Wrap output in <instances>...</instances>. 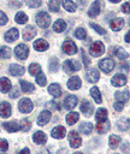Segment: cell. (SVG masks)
<instances>
[{
	"label": "cell",
	"mask_w": 130,
	"mask_h": 154,
	"mask_svg": "<svg viewBox=\"0 0 130 154\" xmlns=\"http://www.w3.org/2000/svg\"><path fill=\"white\" fill-rule=\"evenodd\" d=\"M36 23H37L39 26H41L43 29L48 28V25L51 24V17H49V14L47 12H40V13H37V16H36Z\"/></svg>",
	"instance_id": "obj_1"
},
{
	"label": "cell",
	"mask_w": 130,
	"mask_h": 154,
	"mask_svg": "<svg viewBox=\"0 0 130 154\" xmlns=\"http://www.w3.org/2000/svg\"><path fill=\"white\" fill-rule=\"evenodd\" d=\"M14 54H16V57L19 60H25L28 58V55H29V48H28V46L26 45H23V43L18 45L14 48Z\"/></svg>",
	"instance_id": "obj_2"
},
{
	"label": "cell",
	"mask_w": 130,
	"mask_h": 154,
	"mask_svg": "<svg viewBox=\"0 0 130 154\" xmlns=\"http://www.w3.org/2000/svg\"><path fill=\"white\" fill-rule=\"evenodd\" d=\"M89 52L93 57H100L104 52H105V47H104V43L100 42V41H95L91 43L90 48H89Z\"/></svg>",
	"instance_id": "obj_3"
},
{
	"label": "cell",
	"mask_w": 130,
	"mask_h": 154,
	"mask_svg": "<svg viewBox=\"0 0 130 154\" xmlns=\"http://www.w3.org/2000/svg\"><path fill=\"white\" fill-rule=\"evenodd\" d=\"M18 107H19V111L23 112V113H29L32 111V102L30 99L28 97H23L22 100H19L18 102Z\"/></svg>",
	"instance_id": "obj_4"
},
{
	"label": "cell",
	"mask_w": 130,
	"mask_h": 154,
	"mask_svg": "<svg viewBox=\"0 0 130 154\" xmlns=\"http://www.w3.org/2000/svg\"><path fill=\"white\" fill-rule=\"evenodd\" d=\"M99 66H100V69H101L105 73H110V72L113 70V67H114V61H113L112 59L105 58V59L100 60Z\"/></svg>",
	"instance_id": "obj_5"
},
{
	"label": "cell",
	"mask_w": 130,
	"mask_h": 154,
	"mask_svg": "<svg viewBox=\"0 0 130 154\" xmlns=\"http://www.w3.org/2000/svg\"><path fill=\"white\" fill-rule=\"evenodd\" d=\"M63 69L66 73H73L75 71H77L79 69V64L78 61H73V60H66L63 64Z\"/></svg>",
	"instance_id": "obj_6"
},
{
	"label": "cell",
	"mask_w": 130,
	"mask_h": 154,
	"mask_svg": "<svg viewBox=\"0 0 130 154\" xmlns=\"http://www.w3.org/2000/svg\"><path fill=\"white\" fill-rule=\"evenodd\" d=\"M63 51L66 53V54H75L76 52H77V46L75 45V42L73 41H71V40H65L64 42H63Z\"/></svg>",
	"instance_id": "obj_7"
},
{
	"label": "cell",
	"mask_w": 130,
	"mask_h": 154,
	"mask_svg": "<svg viewBox=\"0 0 130 154\" xmlns=\"http://www.w3.org/2000/svg\"><path fill=\"white\" fill-rule=\"evenodd\" d=\"M69 142H70V144H71L72 148H77V147L81 146L82 140H81V136L76 131H71L69 134Z\"/></svg>",
	"instance_id": "obj_8"
},
{
	"label": "cell",
	"mask_w": 130,
	"mask_h": 154,
	"mask_svg": "<svg viewBox=\"0 0 130 154\" xmlns=\"http://www.w3.org/2000/svg\"><path fill=\"white\" fill-rule=\"evenodd\" d=\"M101 6H102V4L100 1H94L90 5V8L88 11V16L89 17H96L101 12Z\"/></svg>",
	"instance_id": "obj_9"
},
{
	"label": "cell",
	"mask_w": 130,
	"mask_h": 154,
	"mask_svg": "<svg viewBox=\"0 0 130 154\" xmlns=\"http://www.w3.org/2000/svg\"><path fill=\"white\" fill-rule=\"evenodd\" d=\"M111 83L114 87H122V85H124L126 83V77L124 75H122V73H117L111 79Z\"/></svg>",
	"instance_id": "obj_10"
},
{
	"label": "cell",
	"mask_w": 130,
	"mask_h": 154,
	"mask_svg": "<svg viewBox=\"0 0 130 154\" xmlns=\"http://www.w3.org/2000/svg\"><path fill=\"white\" fill-rule=\"evenodd\" d=\"M85 76H87V79H88L89 82H91V83H96V82L99 81L100 73H99V70H98V69H90V70L87 71Z\"/></svg>",
	"instance_id": "obj_11"
},
{
	"label": "cell",
	"mask_w": 130,
	"mask_h": 154,
	"mask_svg": "<svg viewBox=\"0 0 130 154\" xmlns=\"http://www.w3.org/2000/svg\"><path fill=\"white\" fill-rule=\"evenodd\" d=\"M17 37H18V30H17L16 28L10 29V30L6 31L5 35H4V38H5L7 42H13V41L17 40Z\"/></svg>",
	"instance_id": "obj_12"
},
{
	"label": "cell",
	"mask_w": 130,
	"mask_h": 154,
	"mask_svg": "<svg viewBox=\"0 0 130 154\" xmlns=\"http://www.w3.org/2000/svg\"><path fill=\"white\" fill-rule=\"evenodd\" d=\"M22 35H23V38H24V40H28V41H29V40H31V38L36 35V30H35V28H34L32 25H28V26L23 30V34H22Z\"/></svg>",
	"instance_id": "obj_13"
},
{
	"label": "cell",
	"mask_w": 130,
	"mask_h": 154,
	"mask_svg": "<svg viewBox=\"0 0 130 154\" xmlns=\"http://www.w3.org/2000/svg\"><path fill=\"white\" fill-rule=\"evenodd\" d=\"M81 84H82V82H81L79 77H77V76H73V77H71V78L67 81V87H69V89H71V90L78 89V88L81 87Z\"/></svg>",
	"instance_id": "obj_14"
},
{
	"label": "cell",
	"mask_w": 130,
	"mask_h": 154,
	"mask_svg": "<svg viewBox=\"0 0 130 154\" xmlns=\"http://www.w3.org/2000/svg\"><path fill=\"white\" fill-rule=\"evenodd\" d=\"M8 72L12 75V76H22L24 73V67L18 65V64H13L10 66L8 69Z\"/></svg>",
	"instance_id": "obj_15"
},
{
	"label": "cell",
	"mask_w": 130,
	"mask_h": 154,
	"mask_svg": "<svg viewBox=\"0 0 130 154\" xmlns=\"http://www.w3.org/2000/svg\"><path fill=\"white\" fill-rule=\"evenodd\" d=\"M51 119V113L48 111H42L37 118V124L39 125H46Z\"/></svg>",
	"instance_id": "obj_16"
},
{
	"label": "cell",
	"mask_w": 130,
	"mask_h": 154,
	"mask_svg": "<svg viewBox=\"0 0 130 154\" xmlns=\"http://www.w3.org/2000/svg\"><path fill=\"white\" fill-rule=\"evenodd\" d=\"M1 126L8 132H16L19 130V125L16 122H6V123H2Z\"/></svg>",
	"instance_id": "obj_17"
},
{
	"label": "cell",
	"mask_w": 130,
	"mask_h": 154,
	"mask_svg": "<svg viewBox=\"0 0 130 154\" xmlns=\"http://www.w3.org/2000/svg\"><path fill=\"white\" fill-rule=\"evenodd\" d=\"M108 130H110V122L107 119L104 120V122H98V124H96V131L99 134H105Z\"/></svg>",
	"instance_id": "obj_18"
},
{
	"label": "cell",
	"mask_w": 130,
	"mask_h": 154,
	"mask_svg": "<svg viewBox=\"0 0 130 154\" xmlns=\"http://www.w3.org/2000/svg\"><path fill=\"white\" fill-rule=\"evenodd\" d=\"M123 25H124V19H123V18H114V19H112L111 23H110L111 29L114 30V31L120 30V29L123 28Z\"/></svg>",
	"instance_id": "obj_19"
},
{
	"label": "cell",
	"mask_w": 130,
	"mask_h": 154,
	"mask_svg": "<svg viewBox=\"0 0 130 154\" xmlns=\"http://www.w3.org/2000/svg\"><path fill=\"white\" fill-rule=\"evenodd\" d=\"M48 91H49V94H51L52 96H54V97H59V96L61 95V88H60V85H59L58 83L51 84L49 88H48Z\"/></svg>",
	"instance_id": "obj_20"
},
{
	"label": "cell",
	"mask_w": 130,
	"mask_h": 154,
	"mask_svg": "<svg viewBox=\"0 0 130 154\" xmlns=\"http://www.w3.org/2000/svg\"><path fill=\"white\" fill-rule=\"evenodd\" d=\"M76 105H77V97H76L75 95H69V96L65 99V101H64V106H65V108H67V109L73 108Z\"/></svg>",
	"instance_id": "obj_21"
},
{
	"label": "cell",
	"mask_w": 130,
	"mask_h": 154,
	"mask_svg": "<svg viewBox=\"0 0 130 154\" xmlns=\"http://www.w3.org/2000/svg\"><path fill=\"white\" fill-rule=\"evenodd\" d=\"M32 140H34V142L37 143V144H43V143H46V141H47V136H46L42 131H36V132L34 134V136H32Z\"/></svg>",
	"instance_id": "obj_22"
},
{
	"label": "cell",
	"mask_w": 130,
	"mask_h": 154,
	"mask_svg": "<svg viewBox=\"0 0 130 154\" xmlns=\"http://www.w3.org/2000/svg\"><path fill=\"white\" fill-rule=\"evenodd\" d=\"M81 112L83 113V114H85V116H90L91 113H93V106L90 105V102H88V101H82V103H81Z\"/></svg>",
	"instance_id": "obj_23"
},
{
	"label": "cell",
	"mask_w": 130,
	"mask_h": 154,
	"mask_svg": "<svg viewBox=\"0 0 130 154\" xmlns=\"http://www.w3.org/2000/svg\"><path fill=\"white\" fill-rule=\"evenodd\" d=\"M65 132H66V130H65V128L64 126H55L53 130H52V136L54 137V138H63L64 136H65Z\"/></svg>",
	"instance_id": "obj_24"
},
{
	"label": "cell",
	"mask_w": 130,
	"mask_h": 154,
	"mask_svg": "<svg viewBox=\"0 0 130 154\" xmlns=\"http://www.w3.org/2000/svg\"><path fill=\"white\" fill-rule=\"evenodd\" d=\"M117 125H118V129H119V130L126 131V130L130 128V120H129L126 117H123V118H120V119L117 122Z\"/></svg>",
	"instance_id": "obj_25"
},
{
	"label": "cell",
	"mask_w": 130,
	"mask_h": 154,
	"mask_svg": "<svg viewBox=\"0 0 130 154\" xmlns=\"http://www.w3.org/2000/svg\"><path fill=\"white\" fill-rule=\"evenodd\" d=\"M48 42L46 41V40H42V38H40V40H36L35 42H34V48L36 49V51H46L47 48H48Z\"/></svg>",
	"instance_id": "obj_26"
},
{
	"label": "cell",
	"mask_w": 130,
	"mask_h": 154,
	"mask_svg": "<svg viewBox=\"0 0 130 154\" xmlns=\"http://www.w3.org/2000/svg\"><path fill=\"white\" fill-rule=\"evenodd\" d=\"M0 114L2 118H7L11 116V106L8 102H1V111H0Z\"/></svg>",
	"instance_id": "obj_27"
},
{
	"label": "cell",
	"mask_w": 130,
	"mask_h": 154,
	"mask_svg": "<svg viewBox=\"0 0 130 154\" xmlns=\"http://www.w3.org/2000/svg\"><path fill=\"white\" fill-rule=\"evenodd\" d=\"M65 29H66V23H65V20H63V19H57V20L54 22V24H53V30H54V31L61 32V31H64Z\"/></svg>",
	"instance_id": "obj_28"
},
{
	"label": "cell",
	"mask_w": 130,
	"mask_h": 154,
	"mask_svg": "<svg viewBox=\"0 0 130 154\" xmlns=\"http://www.w3.org/2000/svg\"><path fill=\"white\" fill-rule=\"evenodd\" d=\"M19 83H20V87H22L23 93L29 94V93H32V91H34V89H35V87H34L30 82H26V81H23V79H22Z\"/></svg>",
	"instance_id": "obj_29"
},
{
	"label": "cell",
	"mask_w": 130,
	"mask_h": 154,
	"mask_svg": "<svg viewBox=\"0 0 130 154\" xmlns=\"http://www.w3.org/2000/svg\"><path fill=\"white\" fill-rule=\"evenodd\" d=\"M0 83H1V93H2V94H4V93H7V91L12 88V87H11V82H10V79L6 78V77H1Z\"/></svg>",
	"instance_id": "obj_30"
},
{
	"label": "cell",
	"mask_w": 130,
	"mask_h": 154,
	"mask_svg": "<svg viewBox=\"0 0 130 154\" xmlns=\"http://www.w3.org/2000/svg\"><path fill=\"white\" fill-rule=\"evenodd\" d=\"M116 99L119 101V102H126L129 100V91L128 90H124V91H117L116 93Z\"/></svg>",
	"instance_id": "obj_31"
},
{
	"label": "cell",
	"mask_w": 130,
	"mask_h": 154,
	"mask_svg": "<svg viewBox=\"0 0 130 154\" xmlns=\"http://www.w3.org/2000/svg\"><path fill=\"white\" fill-rule=\"evenodd\" d=\"M106 117H107V109L106 108H99L96 111V116H95V119L98 122H104L106 120Z\"/></svg>",
	"instance_id": "obj_32"
},
{
	"label": "cell",
	"mask_w": 130,
	"mask_h": 154,
	"mask_svg": "<svg viewBox=\"0 0 130 154\" xmlns=\"http://www.w3.org/2000/svg\"><path fill=\"white\" fill-rule=\"evenodd\" d=\"M90 95L94 97V100H95L96 103H100L101 102V94H100V90L98 89V87H93L90 89Z\"/></svg>",
	"instance_id": "obj_33"
},
{
	"label": "cell",
	"mask_w": 130,
	"mask_h": 154,
	"mask_svg": "<svg viewBox=\"0 0 130 154\" xmlns=\"http://www.w3.org/2000/svg\"><path fill=\"white\" fill-rule=\"evenodd\" d=\"M91 129H93V125H91V123H82V124L79 125V131H81L82 134H84V135H88V134H90Z\"/></svg>",
	"instance_id": "obj_34"
},
{
	"label": "cell",
	"mask_w": 130,
	"mask_h": 154,
	"mask_svg": "<svg viewBox=\"0 0 130 154\" xmlns=\"http://www.w3.org/2000/svg\"><path fill=\"white\" fill-rule=\"evenodd\" d=\"M77 120H78V113H76V112H71V113H69L66 116V123L69 125L75 124Z\"/></svg>",
	"instance_id": "obj_35"
},
{
	"label": "cell",
	"mask_w": 130,
	"mask_h": 154,
	"mask_svg": "<svg viewBox=\"0 0 130 154\" xmlns=\"http://www.w3.org/2000/svg\"><path fill=\"white\" fill-rule=\"evenodd\" d=\"M119 142H120V137L119 136H117V135H112V136H110V141H108V143H110V147L111 148H117L118 146H119Z\"/></svg>",
	"instance_id": "obj_36"
},
{
	"label": "cell",
	"mask_w": 130,
	"mask_h": 154,
	"mask_svg": "<svg viewBox=\"0 0 130 154\" xmlns=\"http://www.w3.org/2000/svg\"><path fill=\"white\" fill-rule=\"evenodd\" d=\"M29 72L30 75H34V76H39L41 73V66L39 64H31L29 66Z\"/></svg>",
	"instance_id": "obj_37"
},
{
	"label": "cell",
	"mask_w": 130,
	"mask_h": 154,
	"mask_svg": "<svg viewBox=\"0 0 130 154\" xmlns=\"http://www.w3.org/2000/svg\"><path fill=\"white\" fill-rule=\"evenodd\" d=\"M63 7L66 10V11H69V12H73L75 10H76V4L75 2H72V1H63Z\"/></svg>",
	"instance_id": "obj_38"
},
{
	"label": "cell",
	"mask_w": 130,
	"mask_h": 154,
	"mask_svg": "<svg viewBox=\"0 0 130 154\" xmlns=\"http://www.w3.org/2000/svg\"><path fill=\"white\" fill-rule=\"evenodd\" d=\"M16 22L18 23V24H23V23H26V20H28V17H26V14L25 13H23V12H18L17 14H16Z\"/></svg>",
	"instance_id": "obj_39"
},
{
	"label": "cell",
	"mask_w": 130,
	"mask_h": 154,
	"mask_svg": "<svg viewBox=\"0 0 130 154\" xmlns=\"http://www.w3.org/2000/svg\"><path fill=\"white\" fill-rule=\"evenodd\" d=\"M11 57V48L2 46L1 47V59H8Z\"/></svg>",
	"instance_id": "obj_40"
},
{
	"label": "cell",
	"mask_w": 130,
	"mask_h": 154,
	"mask_svg": "<svg viewBox=\"0 0 130 154\" xmlns=\"http://www.w3.org/2000/svg\"><path fill=\"white\" fill-rule=\"evenodd\" d=\"M60 1H58V0H54V1H49L48 2V7L53 11V12H58L59 11V6H60Z\"/></svg>",
	"instance_id": "obj_41"
},
{
	"label": "cell",
	"mask_w": 130,
	"mask_h": 154,
	"mask_svg": "<svg viewBox=\"0 0 130 154\" xmlns=\"http://www.w3.org/2000/svg\"><path fill=\"white\" fill-rule=\"evenodd\" d=\"M75 36H76L77 38H79V40H84V38L87 37V32H85V30H84L83 28H78V29L75 31Z\"/></svg>",
	"instance_id": "obj_42"
},
{
	"label": "cell",
	"mask_w": 130,
	"mask_h": 154,
	"mask_svg": "<svg viewBox=\"0 0 130 154\" xmlns=\"http://www.w3.org/2000/svg\"><path fill=\"white\" fill-rule=\"evenodd\" d=\"M30 126H31L30 120H28V119H23V120L20 122V129H22L23 131H28V130L30 129Z\"/></svg>",
	"instance_id": "obj_43"
},
{
	"label": "cell",
	"mask_w": 130,
	"mask_h": 154,
	"mask_svg": "<svg viewBox=\"0 0 130 154\" xmlns=\"http://www.w3.org/2000/svg\"><path fill=\"white\" fill-rule=\"evenodd\" d=\"M58 67H59L58 60H57L55 58L51 59V63H49V70H51V71H53V72H55V71L58 70Z\"/></svg>",
	"instance_id": "obj_44"
},
{
	"label": "cell",
	"mask_w": 130,
	"mask_h": 154,
	"mask_svg": "<svg viewBox=\"0 0 130 154\" xmlns=\"http://www.w3.org/2000/svg\"><path fill=\"white\" fill-rule=\"evenodd\" d=\"M36 83L39 85H41V87H43L46 84V77H45L43 73H40L39 76H36Z\"/></svg>",
	"instance_id": "obj_45"
},
{
	"label": "cell",
	"mask_w": 130,
	"mask_h": 154,
	"mask_svg": "<svg viewBox=\"0 0 130 154\" xmlns=\"http://www.w3.org/2000/svg\"><path fill=\"white\" fill-rule=\"evenodd\" d=\"M90 26H91L96 32H99V34H101V35H105V34H106V30H104V28H101L100 25H98V24H95V23H91Z\"/></svg>",
	"instance_id": "obj_46"
},
{
	"label": "cell",
	"mask_w": 130,
	"mask_h": 154,
	"mask_svg": "<svg viewBox=\"0 0 130 154\" xmlns=\"http://www.w3.org/2000/svg\"><path fill=\"white\" fill-rule=\"evenodd\" d=\"M117 57H118L119 59H126V58L129 57V54H128L123 48H118V51H117Z\"/></svg>",
	"instance_id": "obj_47"
},
{
	"label": "cell",
	"mask_w": 130,
	"mask_h": 154,
	"mask_svg": "<svg viewBox=\"0 0 130 154\" xmlns=\"http://www.w3.org/2000/svg\"><path fill=\"white\" fill-rule=\"evenodd\" d=\"M122 152L125 153V154H130V143L125 142V143L122 146Z\"/></svg>",
	"instance_id": "obj_48"
},
{
	"label": "cell",
	"mask_w": 130,
	"mask_h": 154,
	"mask_svg": "<svg viewBox=\"0 0 130 154\" xmlns=\"http://www.w3.org/2000/svg\"><path fill=\"white\" fill-rule=\"evenodd\" d=\"M41 1H26V5L29 6V7H39V6H41Z\"/></svg>",
	"instance_id": "obj_49"
},
{
	"label": "cell",
	"mask_w": 130,
	"mask_h": 154,
	"mask_svg": "<svg viewBox=\"0 0 130 154\" xmlns=\"http://www.w3.org/2000/svg\"><path fill=\"white\" fill-rule=\"evenodd\" d=\"M122 11L124 13H130V2H125L122 5Z\"/></svg>",
	"instance_id": "obj_50"
},
{
	"label": "cell",
	"mask_w": 130,
	"mask_h": 154,
	"mask_svg": "<svg viewBox=\"0 0 130 154\" xmlns=\"http://www.w3.org/2000/svg\"><path fill=\"white\" fill-rule=\"evenodd\" d=\"M0 18H1L0 24H1V25H5V24L7 23V17H6V14L4 13V11H0Z\"/></svg>",
	"instance_id": "obj_51"
},
{
	"label": "cell",
	"mask_w": 130,
	"mask_h": 154,
	"mask_svg": "<svg viewBox=\"0 0 130 154\" xmlns=\"http://www.w3.org/2000/svg\"><path fill=\"white\" fill-rule=\"evenodd\" d=\"M113 107H114V109L116 111H122L123 109V102H114V105H113Z\"/></svg>",
	"instance_id": "obj_52"
},
{
	"label": "cell",
	"mask_w": 130,
	"mask_h": 154,
	"mask_svg": "<svg viewBox=\"0 0 130 154\" xmlns=\"http://www.w3.org/2000/svg\"><path fill=\"white\" fill-rule=\"evenodd\" d=\"M82 58H83V61H84V65L85 66H89V59H88V57L85 55V53H84V51H82Z\"/></svg>",
	"instance_id": "obj_53"
},
{
	"label": "cell",
	"mask_w": 130,
	"mask_h": 154,
	"mask_svg": "<svg viewBox=\"0 0 130 154\" xmlns=\"http://www.w3.org/2000/svg\"><path fill=\"white\" fill-rule=\"evenodd\" d=\"M7 141L6 140H4V138H1V152H4V150H6L7 149Z\"/></svg>",
	"instance_id": "obj_54"
},
{
	"label": "cell",
	"mask_w": 130,
	"mask_h": 154,
	"mask_svg": "<svg viewBox=\"0 0 130 154\" xmlns=\"http://www.w3.org/2000/svg\"><path fill=\"white\" fill-rule=\"evenodd\" d=\"M18 95H19V93H18V90H17L16 88H13V91H11V94H10V96H11L12 99H14V97H18Z\"/></svg>",
	"instance_id": "obj_55"
},
{
	"label": "cell",
	"mask_w": 130,
	"mask_h": 154,
	"mask_svg": "<svg viewBox=\"0 0 130 154\" xmlns=\"http://www.w3.org/2000/svg\"><path fill=\"white\" fill-rule=\"evenodd\" d=\"M120 69H122L123 71H125V72H126V71H129V65H128V64H123V65L120 66Z\"/></svg>",
	"instance_id": "obj_56"
},
{
	"label": "cell",
	"mask_w": 130,
	"mask_h": 154,
	"mask_svg": "<svg viewBox=\"0 0 130 154\" xmlns=\"http://www.w3.org/2000/svg\"><path fill=\"white\" fill-rule=\"evenodd\" d=\"M19 154H30V150H29L28 148H24L23 150H20V152H19Z\"/></svg>",
	"instance_id": "obj_57"
},
{
	"label": "cell",
	"mask_w": 130,
	"mask_h": 154,
	"mask_svg": "<svg viewBox=\"0 0 130 154\" xmlns=\"http://www.w3.org/2000/svg\"><path fill=\"white\" fill-rule=\"evenodd\" d=\"M125 41L126 42H130V30L126 32V35H125Z\"/></svg>",
	"instance_id": "obj_58"
},
{
	"label": "cell",
	"mask_w": 130,
	"mask_h": 154,
	"mask_svg": "<svg viewBox=\"0 0 130 154\" xmlns=\"http://www.w3.org/2000/svg\"><path fill=\"white\" fill-rule=\"evenodd\" d=\"M73 154H82V153H79V152H76V153H73Z\"/></svg>",
	"instance_id": "obj_59"
},
{
	"label": "cell",
	"mask_w": 130,
	"mask_h": 154,
	"mask_svg": "<svg viewBox=\"0 0 130 154\" xmlns=\"http://www.w3.org/2000/svg\"><path fill=\"white\" fill-rule=\"evenodd\" d=\"M39 154H41V153H39Z\"/></svg>",
	"instance_id": "obj_60"
}]
</instances>
